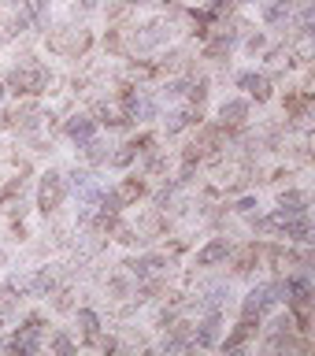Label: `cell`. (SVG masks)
Here are the masks:
<instances>
[{"instance_id":"8fae6325","label":"cell","mask_w":315,"mask_h":356,"mask_svg":"<svg viewBox=\"0 0 315 356\" xmlns=\"http://www.w3.org/2000/svg\"><path fill=\"white\" fill-rule=\"evenodd\" d=\"M241 86L245 89H249V93H256V97H267V89H271V86H267V78L264 74H241Z\"/></svg>"},{"instance_id":"7a4b0ae2","label":"cell","mask_w":315,"mask_h":356,"mask_svg":"<svg viewBox=\"0 0 315 356\" xmlns=\"http://www.w3.org/2000/svg\"><path fill=\"white\" fill-rule=\"evenodd\" d=\"M63 193H67V186H63V178L56 175V171H49L41 178V189H38V204H41V211L49 216V211H56L63 204Z\"/></svg>"},{"instance_id":"7c38bea8","label":"cell","mask_w":315,"mask_h":356,"mask_svg":"<svg viewBox=\"0 0 315 356\" xmlns=\"http://www.w3.org/2000/svg\"><path fill=\"white\" fill-rule=\"evenodd\" d=\"M78 323H82V330L89 334V338H93V334H97V316H93V312H78Z\"/></svg>"},{"instance_id":"9a60e30c","label":"cell","mask_w":315,"mask_h":356,"mask_svg":"<svg viewBox=\"0 0 315 356\" xmlns=\"http://www.w3.org/2000/svg\"><path fill=\"white\" fill-rule=\"evenodd\" d=\"M0 97H4V89H0Z\"/></svg>"},{"instance_id":"5bb4252c","label":"cell","mask_w":315,"mask_h":356,"mask_svg":"<svg viewBox=\"0 0 315 356\" xmlns=\"http://www.w3.org/2000/svg\"><path fill=\"white\" fill-rule=\"evenodd\" d=\"M130 4H145V0H130Z\"/></svg>"},{"instance_id":"52a82bcc","label":"cell","mask_w":315,"mask_h":356,"mask_svg":"<svg viewBox=\"0 0 315 356\" xmlns=\"http://www.w3.org/2000/svg\"><path fill=\"white\" fill-rule=\"evenodd\" d=\"M227 252H230V245H227V241L219 238V241H211L208 249H204V252L197 256V264H200V267H208V264H216V260H223V256H227Z\"/></svg>"},{"instance_id":"6da1fadb","label":"cell","mask_w":315,"mask_h":356,"mask_svg":"<svg viewBox=\"0 0 315 356\" xmlns=\"http://www.w3.org/2000/svg\"><path fill=\"white\" fill-rule=\"evenodd\" d=\"M11 86L22 89V93H41L45 89V67L33 60H22L15 71H11Z\"/></svg>"},{"instance_id":"30bf717a","label":"cell","mask_w":315,"mask_h":356,"mask_svg":"<svg viewBox=\"0 0 315 356\" xmlns=\"http://www.w3.org/2000/svg\"><path fill=\"white\" fill-rule=\"evenodd\" d=\"M289 293H293V305H297V308H308V305H312V286H308V278H297Z\"/></svg>"},{"instance_id":"4fadbf2b","label":"cell","mask_w":315,"mask_h":356,"mask_svg":"<svg viewBox=\"0 0 315 356\" xmlns=\"http://www.w3.org/2000/svg\"><path fill=\"white\" fill-rule=\"evenodd\" d=\"M186 122H189V111H171V115H167V130H182L186 127Z\"/></svg>"},{"instance_id":"8992f818","label":"cell","mask_w":315,"mask_h":356,"mask_svg":"<svg viewBox=\"0 0 315 356\" xmlns=\"http://www.w3.org/2000/svg\"><path fill=\"white\" fill-rule=\"evenodd\" d=\"M293 11V0H264V19L267 22H282Z\"/></svg>"},{"instance_id":"5b68a950","label":"cell","mask_w":315,"mask_h":356,"mask_svg":"<svg viewBox=\"0 0 315 356\" xmlns=\"http://www.w3.org/2000/svg\"><path fill=\"white\" fill-rule=\"evenodd\" d=\"M67 134H71L78 145L93 141V119H89V115H74L71 122H67Z\"/></svg>"},{"instance_id":"ba28073f","label":"cell","mask_w":315,"mask_h":356,"mask_svg":"<svg viewBox=\"0 0 315 356\" xmlns=\"http://www.w3.org/2000/svg\"><path fill=\"white\" fill-rule=\"evenodd\" d=\"M245 115H249V104H245V100H227V104H223V122H241Z\"/></svg>"},{"instance_id":"3957f363","label":"cell","mask_w":315,"mask_h":356,"mask_svg":"<svg viewBox=\"0 0 315 356\" xmlns=\"http://www.w3.org/2000/svg\"><path fill=\"white\" fill-rule=\"evenodd\" d=\"M52 49L56 52H67V56H78L89 44V33L86 30H71V33H52Z\"/></svg>"},{"instance_id":"9c48e42d","label":"cell","mask_w":315,"mask_h":356,"mask_svg":"<svg viewBox=\"0 0 315 356\" xmlns=\"http://www.w3.org/2000/svg\"><path fill=\"white\" fill-rule=\"evenodd\" d=\"M216 338H219V319L211 316V319H204V327H200V334H197V345H216Z\"/></svg>"},{"instance_id":"277c9868","label":"cell","mask_w":315,"mask_h":356,"mask_svg":"<svg viewBox=\"0 0 315 356\" xmlns=\"http://www.w3.org/2000/svg\"><path fill=\"white\" fill-rule=\"evenodd\" d=\"M38 334H41V323L30 319L26 327H22V334H15V338H11L8 349H11V353H33V349H38Z\"/></svg>"}]
</instances>
